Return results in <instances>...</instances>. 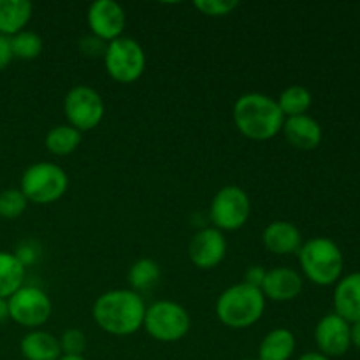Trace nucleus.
<instances>
[{"mask_svg": "<svg viewBox=\"0 0 360 360\" xmlns=\"http://www.w3.org/2000/svg\"><path fill=\"white\" fill-rule=\"evenodd\" d=\"M20 352L25 360H58L62 357L58 338L41 329L25 334L20 343Z\"/></svg>", "mask_w": 360, "mask_h": 360, "instance_id": "18", "label": "nucleus"}, {"mask_svg": "<svg viewBox=\"0 0 360 360\" xmlns=\"http://www.w3.org/2000/svg\"><path fill=\"white\" fill-rule=\"evenodd\" d=\"M218 320L229 329H248L255 326L266 311V297L262 290L238 283L224 290L214 306Z\"/></svg>", "mask_w": 360, "mask_h": 360, "instance_id": "3", "label": "nucleus"}, {"mask_svg": "<svg viewBox=\"0 0 360 360\" xmlns=\"http://www.w3.org/2000/svg\"><path fill=\"white\" fill-rule=\"evenodd\" d=\"M193 6L206 16L220 18L231 14L239 6V2L236 0H197Z\"/></svg>", "mask_w": 360, "mask_h": 360, "instance_id": "28", "label": "nucleus"}, {"mask_svg": "<svg viewBox=\"0 0 360 360\" xmlns=\"http://www.w3.org/2000/svg\"><path fill=\"white\" fill-rule=\"evenodd\" d=\"M28 200L20 188H7L0 192V217L6 220L20 218L27 211Z\"/></svg>", "mask_w": 360, "mask_h": 360, "instance_id": "26", "label": "nucleus"}, {"mask_svg": "<svg viewBox=\"0 0 360 360\" xmlns=\"http://www.w3.org/2000/svg\"><path fill=\"white\" fill-rule=\"evenodd\" d=\"M69 188V176L53 162H37L25 169L20 190L28 202L53 204L62 199Z\"/></svg>", "mask_w": 360, "mask_h": 360, "instance_id": "5", "label": "nucleus"}, {"mask_svg": "<svg viewBox=\"0 0 360 360\" xmlns=\"http://www.w3.org/2000/svg\"><path fill=\"white\" fill-rule=\"evenodd\" d=\"M276 102L285 118H294V116H302L308 112V109L311 108L313 98L308 88L301 86V84H292V86L285 88L281 91L280 98Z\"/></svg>", "mask_w": 360, "mask_h": 360, "instance_id": "24", "label": "nucleus"}, {"mask_svg": "<svg viewBox=\"0 0 360 360\" xmlns=\"http://www.w3.org/2000/svg\"><path fill=\"white\" fill-rule=\"evenodd\" d=\"M334 309L348 323L360 322V273H352L338 281L334 288Z\"/></svg>", "mask_w": 360, "mask_h": 360, "instance_id": "17", "label": "nucleus"}, {"mask_svg": "<svg viewBox=\"0 0 360 360\" xmlns=\"http://www.w3.org/2000/svg\"><path fill=\"white\" fill-rule=\"evenodd\" d=\"M297 360H330V359H327L326 355H322L320 352H308V354L301 355Z\"/></svg>", "mask_w": 360, "mask_h": 360, "instance_id": "34", "label": "nucleus"}, {"mask_svg": "<svg viewBox=\"0 0 360 360\" xmlns=\"http://www.w3.org/2000/svg\"><path fill=\"white\" fill-rule=\"evenodd\" d=\"M88 27L91 35L102 39L104 42H112L123 37L127 25L125 9L115 0H97L88 7Z\"/></svg>", "mask_w": 360, "mask_h": 360, "instance_id": "11", "label": "nucleus"}, {"mask_svg": "<svg viewBox=\"0 0 360 360\" xmlns=\"http://www.w3.org/2000/svg\"><path fill=\"white\" fill-rule=\"evenodd\" d=\"M315 343L327 359L341 357L352 347L350 323L336 313L326 315L315 327Z\"/></svg>", "mask_w": 360, "mask_h": 360, "instance_id": "13", "label": "nucleus"}, {"mask_svg": "<svg viewBox=\"0 0 360 360\" xmlns=\"http://www.w3.org/2000/svg\"><path fill=\"white\" fill-rule=\"evenodd\" d=\"M227 255V239L224 232L214 227H204L192 236L188 245V257L199 269L207 271L220 266Z\"/></svg>", "mask_w": 360, "mask_h": 360, "instance_id": "12", "label": "nucleus"}, {"mask_svg": "<svg viewBox=\"0 0 360 360\" xmlns=\"http://www.w3.org/2000/svg\"><path fill=\"white\" fill-rule=\"evenodd\" d=\"M9 319V308H7V299H0V323Z\"/></svg>", "mask_w": 360, "mask_h": 360, "instance_id": "35", "label": "nucleus"}, {"mask_svg": "<svg viewBox=\"0 0 360 360\" xmlns=\"http://www.w3.org/2000/svg\"><path fill=\"white\" fill-rule=\"evenodd\" d=\"M7 308H9V319L13 322L32 330L44 326L51 319L53 313L49 295L39 287H32V285H23L20 290L14 292L7 299Z\"/></svg>", "mask_w": 360, "mask_h": 360, "instance_id": "10", "label": "nucleus"}, {"mask_svg": "<svg viewBox=\"0 0 360 360\" xmlns=\"http://www.w3.org/2000/svg\"><path fill=\"white\" fill-rule=\"evenodd\" d=\"M58 360H88V359H84L83 355H62Z\"/></svg>", "mask_w": 360, "mask_h": 360, "instance_id": "36", "label": "nucleus"}, {"mask_svg": "<svg viewBox=\"0 0 360 360\" xmlns=\"http://www.w3.org/2000/svg\"><path fill=\"white\" fill-rule=\"evenodd\" d=\"M58 341L62 355H83V352L86 350V336L79 329L63 330Z\"/></svg>", "mask_w": 360, "mask_h": 360, "instance_id": "27", "label": "nucleus"}, {"mask_svg": "<svg viewBox=\"0 0 360 360\" xmlns=\"http://www.w3.org/2000/svg\"><path fill=\"white\" fill-rule=\"evenodd\" d=\"M143 327L155 341L176 343L190 333L192 320L179 302L157 301L146 306Z\"/></svg>", "mask_w": 360, "mask_h": 360, "instance_id": "6", "label": "nucleus"}, {"mask_svg": "<svg viewBox=\"0 0 360 360\" xmlns=\"http://www.w3.org/2000/svg\"><path fill=\"white\" fill-rule=\"evenodd\" d=\"M234 123L252 141H269L281 132L285 116L276 98L264 94H245L234 104Z\"/></svg>", "mask_w": 360, "mask_h": 360, "instance_id": "2", "label": "nucleus"}, {"mask_svg": "<svg viewBox=\"0 0 360 360\" xmlns=\"http://www.w3.org/2000/svg\"><path fill=\"white\" fill-rule=\"evenodd\" d=\"M13 49H11V39L6 35H0V70L7 69L13 62Z\"/></svg>", "mask_w": 360, "mask_h": 360, "instance_id": "32", "label": "nucleus"}, {"mask_svg": "<svg viewBox=\"0 0 360 360\" xmlns=\"http://www.w3.org/2000/svg\"><path fill=\"white\" fill-rule=\"evenodd\" d=\"M281 132H283L287 143L297 150H315L322 143V127L315 118L308 115L285 118Z\"/></svg>", "mask_w": 360, "mask_h": 360, "instance_id": "16", "label": "nucleus"}, {"mask_svg": "<svg viewBox=\"0 0 360 360\" xmlns=\"http://www.w3.org/2000/svg\"><path fill=\"white\" fill-rule=\"evenodd\" d=\"M9 39L14 58L35 60L42 53V39L41 35L35 34V32L23 30Z\"/></svg>", "mask_w": 360, "mask_h": 360, "instance_id": "25", "label": "nucleus"}, {"mask_svg": "<svg viewBox=\"0 0 360 360\" xmlns=\"http://www.w3.org/2000/svg\"><path fill=\"white\" fill-rule=\"evenodd\" d=\"M267 271L264 269L262 266H250L248 269L245 271V281L243 283L250 285V287L260 288L264 283V278H266Z\"/></svg>", "mask_w": 360, "mask_h": 360, "instance_id": "31", "label": "nucleus"}, {"mask_svg": "<svg viewBox=\"0 0 360 360\" xmlns=\"http://www.w3.org/2000/svg\"><path fill=\"white\" fill-rule=\"evenodd\" d=\"M34 7L28 0H0V35L13 37L25 30Z\"/></svg>", "mask_w": 360, "mask_h": 360, "instance_id": "19", "label": "nucleus"}, {"mask_svg": "<svg viewBox=\"0 0 360 360\" xmlns=\"http://www.w3.org/2000/svg\"><path fill=\"white\" fill-rule=\"evenodd\" d=\"M299 264L311 283L319 287H329L340 281L343 273V253L340 246L329 238H313L302 243L297 252Z\"/></svg>", "mask_w": 360, "mask_h": 360, "instance_id": "4", "label": "nucleus"}, {"mask_svg": "<svg viewBox=\"0 0 360 360\" xmlns=\"http://www.w3.org/2000/svg\"><path fill=\"white\" fill-rule=\"evenodd\" d=\"M252 214L248 193L236 185H227L214 193L210 206V218L218 231L234 232L246 225Z\"/></svg>", "mask_w": 360, "mask_h": 360, "instance_id": "7", "label": "nucleus"}, {"mask_svg": "<svg viewBox=\"0 0 360 360\" xmlns=\"http://www.w3.org/2000/svg\"><path fill=\"white\" fill-rule=\"evenodd\" d=\"M63 112L70 127L81 134L94 130L101 125L105 112L104 98L95 88L86 84H77L67 91L63 98Z\"/></svg>", "mask_w": 360, "mask_h": 360, "instance_id": "9", "label": "nucleus"}, {"mask_svg": "<svg viewBox=\"0 0 360 360\" xmlns=\"http://www.w3.org/2000/svg\"><path fill=\"white\" fill-rule=\"evenodd\" d=\"M162 271L155 260L151 259H139L132 264L129 271V283L130 290L134 292H148L160 281Z\"/></svg>", "mask_w": 360, "mask_h": 360, "instance_id": "23", "label": "nucleus"}, {"mask_svg": "<svg viewBox=\"0 0 360 360\" xmlns=\"http://www.w3.org/2000/svg\"><path fill=\"white\" fill-rule=\"evenodd\" d=\"M91 315L104 333L111 336H132L143 327L146 304L137 292L115 288L98 295Z\"/></svg>", "mask_w": 360, "mask_h": 360, "instance_id": "1", "label": "nucleus"}, {"mask_svg": "<svg viewBox=\"0 0 360 360\" xmlns=\"http://www.w3.org/2000/svg\"><path fill=\"white\" fill-rule=\"evenodd\" d=\"M104 65L109 76L123 84L134 83L146 69L143 46L130 37H120L109 42L104 53Z\"/></svg>", "mask_w": 360, "mask_h": 360, "instance_id": "8", "label": "nucleus"}, {"mask_svg": "<svg viewBox=\"0 0 360 360\" xmlns=\"http://www.w3.org/2000/svg\"><path fill=\"white\" fill-rule=\"evenodd\" d=\"M243 360H257V359H243Z\"/></svg>", "mask_w": 360, "mask_h": 360, "instance_id": "37", "label": "nucleus"}, {"mask_svg": "<svg viewBox=\"0 0 360 360\" xmlns=\"http://www.w3.org/2000/svg\"><path fill=\"white\" fill-rule=\"evenodd\" d=\"M295 352V336L292 330L280 327L266 334L259 345L257 360H290Z\"/></svg>", "mask_w": 360, "mask_h": 360, "instance_id": "20", "label": "nucleus"}, {"mask_svg": "<svg viewBox=\"0 0 360 360\" xmlns=\"http://www.w3.org/2000/svg\"><path fill=\"white\" fill-rule=\"evenodd\" d=\"M302 276L290 267H274L266 273L260 287L264 297L274 302H287L302 292Z\"/></svg>", "mask_w": 360, "mask_h": 360, "instance_id": "14", "label": "nucleus"}, {"mask_svg": "<svg viewBox=\"0 0 360 360\" xmlns=\"http://www.w3.org/2000/svg\"><path fill=\"white\" fill-rule=\"evenodd\" d=\"M83 134L70 125H56L46 134V150L56 157H67L79 148Z\"/></svg>", "mask_w": 360, "mask_h": 360, "instance_id": "22", "label": "nucleus"}, {"mask_svg": "<svg viewBox=\"0 0 360 360\" xmlns=\"http://www.w3.org/2000/svg\"><path fill=\"white\" fill-rule=\"evenodd\" d=\"M27 267L16 259L14 253L0 252V299H9L23 287Z\"/></svg>", "mask_w": 360, "mask_h": 360, "instance_id": "21", "label": "nucleus"}, {"mask_svg": "<svg viewBox=\"0 0 360 360\" xmlns=\"http://www.w3.org/2000/svg\"><path fill=\"white\" fill-rule=\"evenodd\" d=\"M350 340L352 345L360 350V322H355L350 326Z\"/></svg>", "mask_w": 360, "mask_h": 360, "instance_id": "33", "label": "nucleus"}, {"mask_svg": "<svg viewBox=\"0 0 360 360\" xmlns=\"http://www.w3.org/2000/svg\"><path fill=\"white\" fill-rule=\"evenodd\" d=\"M105 48H108V42H104L102 39L95 37V35H86L79 41V51L83 53L88 58H95V56H102L104 58Z\"/></svg>", "mask_w": 360, "mask_h": 360, "instance_id": "29", "label": "nucleus"}, {"mask_svg": "<svg viewBox=\"0 0 360 360\" xmlns=\"http://www.w3.org/2000/svg\"><path fill=\"white\" fill-rule=\"evenodd\" d=\"M39 252H41V250H39L37 243L25 241L18 246L16 252H14V255H16V259L20 260L25 267H28V266H32V264L37 262L39 255H41Z\"/></svg>", "mask_w": 360, "mask_h": 360, "instance_id": "30", "label": "nucleus"}, {"mask_svg": "<svg viewBox=\"0 0 360 360\" xmlns=\"http://www.w3.org/2000/svg\"><path fill=\"white\" fill-rule=\"evenodd\" d=\"M262 243L274 255H292L301 250L302 234L292 221L276 220L264 229Z\"/></svg>", "mask_w": 360, "mask_h": 360, "instance_id": "15", "label": "nucleus"}]
</instances>
